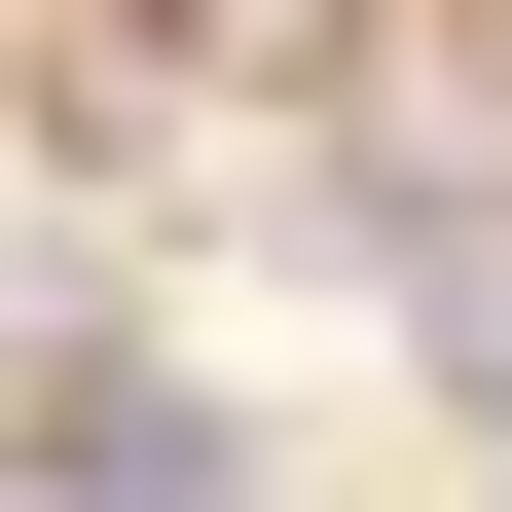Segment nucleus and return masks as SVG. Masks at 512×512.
<instances>
[{
  "instance_id": "obj_1",
  "label": "nucleus",
  "mask_w": 512,
  "mask_h": 512,
  "mask_svg": "<svg viewBox=\"0 0 512 512\" xmlns=\"http://www.w3.org/2000/svg\"><path fill=\"white\" fill-rule=\"evenodd\" d=\"M37 512H220V439H183V403H74V439H37Z\"/></svg>"
}]
</instances>
